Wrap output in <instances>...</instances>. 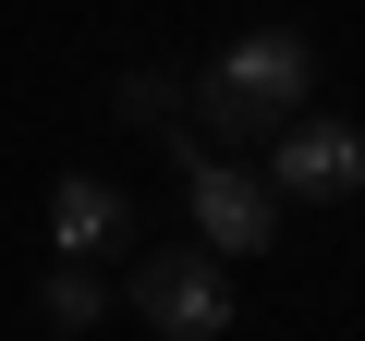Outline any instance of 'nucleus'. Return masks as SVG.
I'll return each mask as SVG.
<instances>
[{
	"label": "nucleus",
	"instance_id": "nucleus-1",
	"mask_svg": "<svg viewBox=\"0 0 365 341\" xmlns=\"http://www.w3.org/2000/svg\"><path fill=\"white\" fill-rule=\"evenodd\" d=\"M304 86H317V49H304L292 25H256V37H232L195 86H182V110H195L220 146H268V134L304 110Z\"/></svg>",
	"mask_w": 365,
	"mask_h": 341
},
{
	"label": "nucleus",
	"instance_id": "nucleus-2",
	"mask_svg": "<svg viewBox=\"0 0 365 341\" xmlns=\"http://www.w3.org/2000/svg\"><path fill=\"white\" fill-rule=\"evenodd\" d=\"M182 208H195V256H268L280 244V195H268V170L244 158H182Z\"/></svg>",
	"mask_w": 365,
	"mask_h": 341
},
{
	"label": "nucleus",
	"instance_id": "nucleus-3",
	"mask_svg": "<svg viewBox=\"0 0 365 341\" xmlns=\"http://www.w3.org/2000/svg\"><path fill=\"white\" fill-rule=\"evenodd\" d=\"M134 317H146L158 341H220V329H232V280H220L195 244H146V256H134Z\"/></svg>",
	"mask_w": 365,
	"mask_h": 341
},
{
	"label": "nucleus",
	"instance_id": "nucleus-4",
	"mask_svg": "<svg viewBox=\"0 0 365 341\" xmlns=\"http://www.w3.org/2000/svg\"><path fill=\"white\" fill-rule=\"evenodd\" d=\"M365 183V134L353 122H329V110H292L280 134H268V195H304V208H329V195H353Z\"/></svg>",
	"mask_w": 365,
	"mask_h": 341
},
{
	"label": "nucleus",
	"instance_id": "nucleus-5",
	"mask_svg": "<svg viewBox=\"0 0 365 341\" xmlns=\"http://www.w3.org/2000/svg\"><path fill=\"white\" fill-rule=\"evenodd\" d=\"M134 232V208H122V183H98V170H61L49 183V244H61V268H86V256H110Z\"/></svg>",
	"mask_w": 365,
	"mask_h": 341
},
{
	"label": "nucleus",
	"instance_id": "nucleus-6",
	"mask_svg": "<svg viewBox=\"0 0 365 341\" xmlns=\"http://www.w3.org/2000/svg\"><path fill=\"white\" fill-rule=\"evenodd\" d=\"M37 317H49V329H61V341H86V329H98V317H110V292H98V280H86V268H49V280H37Z\"/></svg>",
	"mask_w": 365,
	"mask_h": 341
},
{
	"label": "nucleus",
	"instance_id": "nucleus-7",
	"mask_svg": "<svg viewBox=\"0 0 365 341\" xmlns=\"http://www.w3.org/2000/svg\"><path fill=\"white\" fill-rule=\"evenodd\" d=\"M122 110H134V122H170V110H182V86H158V73H134V86H122Z\"/></svg>",
	"mask_w": 365,
	"mask_h": 341
}]
</instances>
